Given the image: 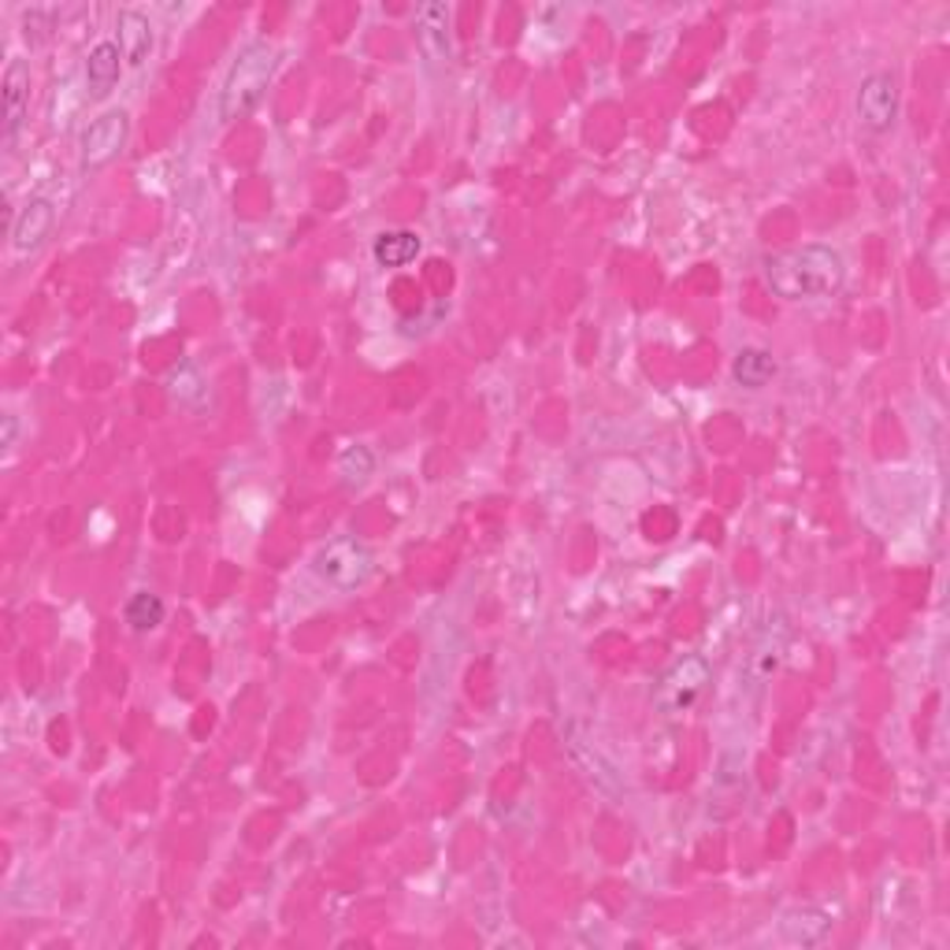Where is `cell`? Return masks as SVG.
Listing matches in <instances>:
<instances>
[{
	"instance_id": "cell-1",
	"label": "cell",
	"mask_w": 950,
	"mask_h": 950,
	"mask_svg": "<svg viewBox=\"0 0 950 950\" xmlns=\"http://www.w3.org/2000/svg\"><path fill=\"white\" fill-rule=\"evenodd\" d=\"M765 279L788 301L832 297L847 279V264L832 246H799L765 260Z\"/></svg>"
},
{
	"instance_id": "cell-2",
	"label": "cell",
	"mask_w": 950,
	"mask_h": 950,
	"mask_svg": "<svg viewBox=\"0 0 950 950\" xmlns=\"http://www.w3.org/2000/svg\"><path fill=\"white\" fill-rule=\"evenodd\" d=\"M275 63H279V52L268 41H257L235 60V68L224 79V90H219V119L224 123H235V119L249 116L257 108L275 75Z\"/></svg>"
},
{
	"instance_id": "cell-3",
	"label": "cell",
	"mask_w": 950,
	"mask_h": 950,
	"mask_svg": "<svg viewBox=\"0 0 950 950\" xmlns=\"http://www.w3.org/2000/svg\"><path fill=\"white\" fill-rule=\"evenodd\" d=\"M313 568H316L319 580L330 583V587L353 591V587H360V583L372 580L375 557H372L368 546L357 543V538H330V543L316 554Z\"/></svg>"
},
{
	"instance_id": "cell-4",
	"label": "cell",
	"mask_w": 950,
	"mask_h": 950,
	"mask_svg": "<svg viewBox=\"0 0 950 950\" xmlns=\"http://www.w3.org/2000/svg\"><path fill=\"white\" fill-rule=\"evenodd\" d=\"M713 669L705 657H683L676 661L665 676H661V687H657V710L661 713H683L691 710L694 699L705 691V683H710Z\"/></svg>"
},
{
	"instance_id": "cell-5",
	"label": "cell",
	"mask_w": 950,
	"mask_h": 950,
	"mask_svg": "<svg viewBox=\"0 0 950 950\" xmlns=\"http://www.w3.org/2000/svg\"><path fill=\"white\" fill-rule=\"evenodd\" d=\"M894 116H899V86H894V75H888V71L869 75L858 90L861 127L872 130V135H883V130H891Z\"/></svg>"
},
{
	"instance_id": "cell-6",
	"label": "cell",
	"mask_w": 950,
	"mask_h": 950,
	"mask_svg": "<svg viewBox=\"0 0 950 950\" xmlns=\"http://www.w3.org/2000/svg\"><path fill=\"white\" fill-rule=\"evenodd\" d=\"M127 130H130L127 112L97 116L93 123L86 127V135H82V164H86V168H105V164L112 160L119 149H123Z\"/></svg>"
},
{
	"instance_id": "cell-7",
	"label": "cell",
	"mask_w": 950,
	"mask_h": 950,
	"mask_svg": "<svg viewBox=\"0 0 950 950\" xmlns=\"http://www.w3.org/2000/svg\"><path fill=\"white\" fill-rule=\"evenodd\" d=\"M0 93H4V146H12L19 127H23V119H27V97H30V68L23 60L8 63Z\"/></svg>"
},
{
	"instance_id": "cell-8",
	"label": "cell",
	"mask_w": 950,
	"mask_h": 950,
	"mask_svg": "<svg viewBox=\"0 0 950 950\" xmlns=\"http://www.w3.org/2000/svg\"><path fill=\"white\" fill-rule=\"evenodd\" d=\"M52 224H57V208H52V201H46V197L27 201V208L16 216V227H12L16 253H34L41 241L49 238Z\"/></svg>"
},
{
	"instance_id": "cell-9",
	"label": "cell",
	"mask_w": 950,
	"mask_h": 950,
	"mask_svg": "<svg viewBox=\"0 0 950 950\" xmlns=\"http://www.w3.org/2000/svg\"><path fill=\"white\" fill-rule=\"evenodd\" d=\"M119 52L130 68H141L152 52V23L141 12H119Z\"/></svg>"
},
{
	"instance_id": "cell-10",
	"label": "cell",
	"mask_w": 950,
	"mask_h": 950,
	"mask_svg": "<svg viewBox=\"0 0 950 950\" xmlns=\"http://www.w3.org/2000/svg\"><path fill=\"white\" fill-rule=\"evenodd\" d=\"M419 249H424V241L416 230H383L372 246V257L379 268H405L419 257Z\"/></svg>"
},
{
	"instance_id": "cell-11",
	"label": "cell",
	"mask_w": 950,
	"mask_h": 950,
	"mask_svg": "<svg viewBox=\"0 0 950 950\" xmlns=\"http://www.w3.org/2000/svg\"><path fill=\"white\" fill-rule=\"evenodd\" d=\"M416 30H419V46H424L427 57L446 60L449 57V12L446 4H424L416 12Z\"/></svg>"
},
{
	"instance_id": "cell-12",
	"label": "cell",
	"mask_w": 950,
	"mask_h": 950,
	"mask_svg": "<svg viewBox=\"0 0 950 950\" xmlns=\"http://www.w3.org/2000/svg\"><path fill=\"white\" fill-rule=\"evenodd\" d=\"M119 60H123V52H119L116 41L93 46L90 60H86V82H90L93 97H105L119 82Z\"/></svg>"
},
{
	"instance_id": "cell-13",
	"label": "cell",
	"mask_w": 950,
	"mask_h": 950,
	"mask_svg": "<svg viewBox=\"0 0 950 950\" xmlns=\"http://www.w3.org/2000/svg\"><path fill=\"white\" fill-rule=\"evenodd\" d=\"M568 750H572V758H576V765L583 769V776H587L591 783H598V788L610 791V794H621V780H616V769L598 754V750H591V746L583 743V739H576V735H568Z\"/></svg>"
},
{
	"instance_id": "cell-14",
	"label": "cell",
	"mask_w": 950,
	"mask_h": 950,
	"mask_svg": "<svg viewBox=\"0 0 950 950\" xmlns=\"http://www.w3.org/2000/svg\"><path fill=\"white\" fill-rule=\"evenodd\" d=\"M732 375H735L739 386L758 390V386H765L772 375H776V360H772L765 349H739V357L732 364Z\"/></svg>"
},
{
	"instance_id": "cell-15",
	"label": "cell",
	"mask_w": 950,
	"mask_h": 950,
	"mask_svg": "<svg viewBox=\"0 0 950 950\" xmlns=\"http://www.w3.org/2000/svg\"><path fill=\"white\" fill-rule=\"evenodd\" d=\"M168 394H171V402L182 405V408H205V402H208V386H205L201 372H197L194 364H182V368L171 372Z\"/></svg>"
},
{
	"instance_id": "cell-16",
	"label": "cell",
	"mask_w": 950,
	"mask_h": 950,
	"mask_svg": "<svg viewBox=\"0 0 950 950\" xmlns=\"http://www.w3.org/2000/svg\"><path fill=\"white\" fill-rule=\"evenodd\" d=\"M828 928H832V921H828L824 913L817 910H802V913H791L788 921H783V936L791 939V943H821V939L828 936Z\"/></svg>"
},
{
	"instance_id": "cell-17",
	"label": "cell",
	"mask_w": 950,
	"mask_h": 950,
	"mask_svg": "<svg viewBox=\"0 0 950 950\" xmlns=\"http://www.w3.org/2000/svg\"><path fill=\"white\" fill-rule=\"evenodd\" d=\"M123 616H127V624L135 627V632H149V627L164 624V602L157 598V594H149V591H138L135 598L127 602Z\"/></svg>"
},
{
	"instance_id": "cell-18",
	"label": "cell",
	"mask_w": 950,
	"mask_h": 950,
	"mask_svg": "<svg viewBox=\"0 0 950 950\" xmlns=\"http://www.w3.org/2000/svg\"><path fill=\"white\" fill-rule=\"evenodd\" d=\"M372 468H375V457L364 446H349V449H342V457H338V472H342V479L346 483H364L372 475Z\"/></svg>"
},
{
	"instance_id": "cell-19",
	"label": "cell",
	"mask_w": 950,
	"mask_h": 950,
	"mask_svg": "<svg viewBox=\"0 0 950 950\" xmlns=\"http://www.w3.org/2000/svg\"><path fill=\"white\" fill-rule=\"evenodd\" d=\"M16 435H19V419H16L12 413H4V416H0V446L12 449V446H16Z\"/></svg>"
}]
</instances>
